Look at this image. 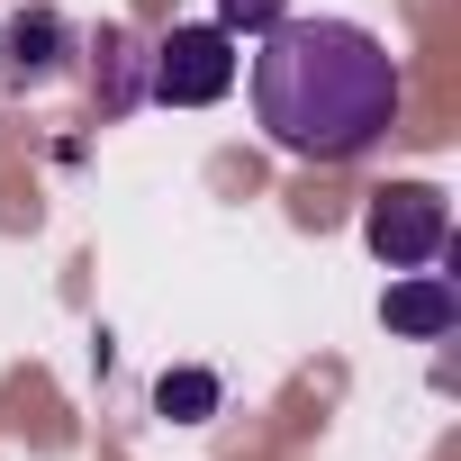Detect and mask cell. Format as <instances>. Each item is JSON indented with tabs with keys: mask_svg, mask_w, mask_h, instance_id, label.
<instances>
[{
	"mask_svg": "<svg viewBox=\"0 0 461 461\" xmlns=\"http://www.w3.org/2000/svg\"><path fill=\"white\" fill-rule=\"evenodd\" d=\"M398 55L362 19H272L254 55V118L299 163H353L398 127Z\"/></svg>",
	"mask_w": 461,
	"mask_h": 461,
	"instance_id": "1",
	"label": "cell"
},
{
	"mask_svg": "<svg viewBox=\"0 0 461 461\" xmlns=\"http://www.w3.org/2000/svg\"><path fill=\"white\" fill-rule=\"evenodd\" d=\"M226 91H236V37H226L217 19L154 37V55H145V100H163V109H208V100H226Z\"/></svg>",
	"mask_w": 461,
	"mask_h": 461,
	"instance_id": "2",
	"label": "cell"
},
{
	"mask_svg": "<svg viewBox=\"0 0 461 461\" xmlns=\"http://www.w3.org/2000/svg\"><path fill=\"white\" fill-rule=\"evenodd\" d=\"M362 245H371L389 272H425V263L452 245V208H443V190H434V181H389V190H371Z\"/></svg>",
	"mask_w": 461,
	"mask_h": 461,
	"instance_id": "3",
	"label": "cell"
},
{
	"mask_svg": "<svg viewBox=\"0 0 461 461\" xmlns=\"http://www.w3.org/2000/svg\"><path fill=\"white\" fill-rule=\"evenodd\" d=\"M380 317H389L398 335L434 344V335H452V326H461V290H452L443 272H416V281H398V290L380 299Z\"/></svg>",
	"mask_w": 461,
	"mask_h": 461,
	"instance_id": "4",
	"label": "cell"
},
{
	"mask_svg": "<svg viewBox=\"0 0 461 461\" xmlns=\"http://www.w3.org/2000/svg\"><path fill=\"white\" fill-rule=\"evenodd\" d=\"M55 46H64V19H55V10H19L10 28H0L10 82H46V73H55Z\"/></svg>",
	"mask_w": 461,
	"mask_h": 461,
	"instance_id": "5",
	"label": "cell"
},
{
	"mask_svg": "<svg viewBox=\"0 0 461 461\" xmlns=\"http://www.w3.org/2000/svg\"><path fill=\"white\" fill-rule=\"evenodd\" d=\"M91 55H100V73H109V82H100V109H136V100H145V73H136V64H145V55H136V28H118V19H109V28L91 37Z\"/></svg>",
	"mask_w": 461,
	"mask_h": 461,
	"instance_id": "6",
	"label": "cell"
},
{
	"mask_svg": "<svg viewBox=\"0 0 461 461\" xmlns=\"http://www.w3.org/2000/svg\"><path fill=\"white\" fill-rule=\"evenodd\" d=\"M154 407L181 416V425H199V416L217 407V380H208V371H163V380H154Z\"/></svg>",
	"mask_w": 461,
	"mask_h": 461,
	"instance_id": "7",
	"label": "cell"
},
{
	"mask_svg": "<svg viewBox=\"0 0 461 461\" xmlns=\"http://www.w3.org/2000/svg\"><path fill=\"white\" fill-rule=\"evenodd\" d=\"M272 19H290V0H217V28L226 37H263Z\"/></svg>",
	"mask_w": 461,
	"mask_h": 461,
	"instance_id": "8",
	"label": "cell"
}]
</instances>
